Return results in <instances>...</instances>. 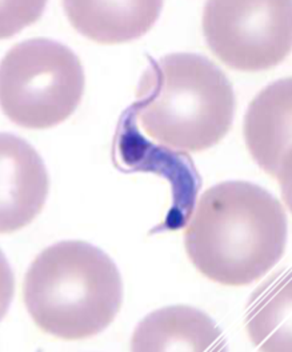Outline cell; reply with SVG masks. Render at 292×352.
Listing matches in <instances>:
<instances>
[{"instance_id":"cell-1","label":"cell","mask_w":292,"mask_h":352,"mask_svg":"<svg viewBox=\"0 0 292 352\" xmlns=\"http://www.w3.org/2000/svg\"><path fill=\"white\" fill-rule=\"evenodd\" d=\"M184 231L190 261L210 280L248 286L278 263L287 244L282 203L263 187L228 180L203 192Z\"/></svg>"},{"instance_id":"cell-2","label":"cell","mask_w":292,"mask_h":352,"mask_svg":"<svg viewBox=\"0 0 292 352\" xmlns=\"http://www.w3.org/2000/svg\"><path fill=\"white\" fill-rule=\"evenodd\" d=\"M131 109L153 139L168 148L199 153L216 146L232 127L235 94L208 58L174 52L148 56Z\"/></svg>"},{"instance_id":"cell-3","label":"cell","mask_w":292,"mask_h":352,"mask_svg":"<svg viewBox=\"0 0 292 352\" xmlns=\"http://www.w3.org/2000/svg\"><path fill=\"white\" fill-rule=\"evenodd\" d=\"M23 302L38 329L63 340L106 330L123 303V280L113 259L83 241L43 250L25 272Z\"/></svg>"},{"instance_id":"cell-4","label":"cell","mask_w":292,"mask_h":352,"mask_svg":"<svg viewBox=\"0 0 292 352\" xmlns=\"http://www.w3.org/2000/svg\"><path fill=\"white\" fill-rule=\"evenodd\" d=\"M83 94V66L66 44L34 38L15 44L1 59V111L21 127L45 130L63 123Z\"/></svg>"},{"instance_id":"cell-5","label":"cell","mask_w":292,"mask_h":352,"mask_svg":"<svg viewBox=\"0 0 292 352\" xmlns=\"http://www.w3.org/2000/svg\"><path fill=\"white\" fill-rule=\"evenodd\" d=\"M290 0H212L203 8V35L225 66L259 72L291 52Z\"/></svg>"},{"instance_id":"cell-6","label":"cell","mask_w":292,"mask_h":352,"mask_svg":"<svg viewBox=\"0 0 292 352\" xmlns=\"http://www.w3.org/2000/svg\"><path fill=\"white\" fill-rule=\"evenodd\" d=\"M113 159L115 167L122 173H153L170 183V211L150 234L178 231L188 223L202 187L201 175L188 155L147 140L139 131L131 107L117 122Z\"/></svg>"},{"instance_id":"cell-7","label":"cell","mask_w":292,"mask_h":352,"mask_svg":"<svg viewBox=\"0 0 292 352\" xmlns=\"http://www.w3.org/2000/svg\"><path fill=\"white\" fill-rule=\"evenodd\" d=\"M291 78L263 88L245 116V140L256 164L276 179L284 200L291 187Z\"/></svg>"},{"instance_id":"cell-8","label":"cell","mask_w":292,"mask_h":352,"mask_svg":"<svg viewBox=\"0 0 292 352\" xmlns=\"http://www.w3.org/2000/svg\"><path fill=\"white\" fill-rule=\"evenodd\" d=\"M0 154V231L11 234L28 226L42 212L49 179L43 159L22 138L1 132Z\"/></svg>"},{"instance_id":"cell-9","label":"cell","mask_w":292,"mask_h":352,"mask_svg":"<svg viewBox=\"0 0 292 352\" xmlns=\"http://www.w3.org/2000/svg\"><path fill=\"white\" fill-rule=\"evenodd\" d=\"M223 332L201 309L190 306L159 308L136 326L131 351H221Z\"/></svg>"},{"instance_id":"cell-10","label":"cell","mask_w":292,"mask_h":352,"mask_svg":"<svg viewBox=\"0 0 292 352\" xmlns=\"http://www.w3.org/2000/svg\"><path fill=\"white\" fill-rule=\"evenodd\" d=\"M163 1H63L72 27L99 44L127 43L146 35L157 23Z\"/></svg>"}]
</instances>
